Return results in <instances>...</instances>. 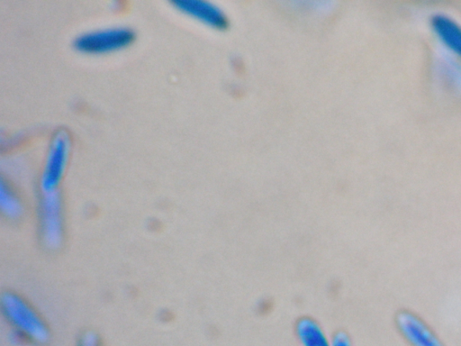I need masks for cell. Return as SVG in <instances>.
I'll use <instances>...</instances> for the list:
<instances>
[{
	"label": "cell",
	"instance_id": "cell-6",
	"mask_svg": "<svg viewBox=\"0 0 461 346\" xmlns=\"http://www.w3.org/2000/svg\"><path fill=\"white\" fill-rule=\"evenodd\" d=\"M182 13L216 28L227 24L224 12L214 4L204 0H176L172 3Z\"/></svg>",
	"mask_w": 461,
	"mask_h": 346
},
{
	"label": "cell",
	"instance_id": "cell-12",
	"mask_svg": "<svg viewBox=\"0 0 461 346\" xmlns=\"http://www.w3.org/2000/svg\"><path fill=\"white\" fill-rule=\"evenodd\" d=\"M331 346H350V343L346 335L339 333L334 338Z\"/></svg>",
	"mask_w": 461,
	"mask_h": 346
},
{
	"label": "cell",
	"instance_id": "cell-4",
	"mask_svg": "<svg viewBox=\"0 0 461 346\" xmlns=\"http://www.w3.org/2000/svg\"><path fill=\"white\" fill-rule=\"evenodd\" d=\"M70 138L67 131L58 130L53 134L41 178V191L57 190L68 159Z\"/></svg>",
	"mask_w": 461,
	"mask_h": 346
},
{
	"label": "cell",
	"instance_id": "cell-1",
	"mask_svg": "<svg viewBox=\"0 0 461 346\" xmlns=\"http://www.w3.org/2000/svg\"><path fill=\"white\" fill-rule=\"evenodd\" d=\"M0 306L14 332L36 343H44L48 341L49 329L45 322L23 297L12 292H5L1 296Z\"/></svg>",
	"mask_w": 461,
	"mask_h": 346
},
{
	"label": "cell",
	"instance_id": "cell-3",
	"mask_svg": "<svg viewBox=\"0 0 461 346\" xmlns=\"http://www.w3.org/2000/svg\"><path fill=\"white\" fill-rule=\"evenodd\" d=\"M134 39V32L128 27L116 26L98 29L77 36L75 48L84 53L102 54L122 49Z\"/></svg>",
	"mask_w": 461,
	"mask_h": 346
},
{
	"label": "cell",
	"instance_id": "cell-7",
	"mask_svg": "<svg viewBox=\"0 0 461 346\" xmlns=\"http://www.w3.org/2000/svg\"><path fill=\"white\" fill-rule=\"evenodd\" d=\"M430 23L440 41L448 50L461 57V25L442 14L433 15Z\"/></svg>",
	"mask_w": 461,
	"mask_h": 346
},
{
	"label": "cell",
	"instance_id": "cell-2",
	"mask_svg": "<svg viewBox=\"0 0 461 346\" xmlns=\"http://www.w3.org/2000/svg\"><path fill=\"white\" fill-rule=\"evenodd\" d=\"M39 221L41 237L45 247L50 250L58 249L64 234L62 204L58 190L41 191Z\"/></svg>",
	"mask_w": 461,
	"mask_h": 346
},
{
	"label": "cell",
	"instance_id": "cell-5",
	"mask_svg": "<svg viewBox=\"0 0 461 346\" xmlns=\"http://www.w3.org/2000/svg\"><path fill=\"white\" fill-rule=\"evenodd\" d=\"M396 326L411 346H444L427 323L412 312L400 311Z\"/></svg>",
	"mask_w": 461,
	"mask_h": 346
},
{
	"label": "cell",
	"instance_id": "cell-9",
	"mask_svg": "<svg viewBox=\"0 0 461 346\" xmlns=\"http://www.w3.org/2000/svg\"><path fill=\"white\" fill-rule=\"evenodd\" d=\"M297 334L303 346H330L323 332L312 320H302L297 325Z\"/></svg>",
	"mask_w": 461,
	"mask_h": 346
},
{
	"label": "cell",
	"instance_id": "cell-8",
	"mask_svg": "<svg viewBox=\"0 0 461 346\" xmlns=\"http://www.w3.org/2000/svg\"><path fill=\"white\" fill-rule=\"evenodd\" d=\"M0 209L5 217L12 220L19 218L23 214L19 197L3 178L0 181Z\"/></svg>",
	"mask_w": 461,
	"mask_h": 346
},
{
	"label": "cell",
	"instance_id": "cell-11",
	"mask_svg": "<svg viewBox=\"0 0 461 346\" xmlns=\"http://www.w3.org/2000/svg\"><path fill=\"white\" fill-rule=\"evenodd\" d=\"M77 346H101V343L95 333L86 332L80 337Z\"/></svg>",
	"mask_w": 461,
	"mask_h": 346
},
{
	"label": "cell",
	"instance_id": "cell-10",
	"mask_svg": "<svg viewBox=\"0 0 461 346\" xmlns=\"http://www.w3.org/2000/svg\"><path fill=\"white\" fill-rule=\"evenodd\" d=\"M442 79L449 86L461 90V65L449 57L441 56L437 64Z\"/></svg>",
	"mask_w": 461,
	"mask_h": 346
}]
</instances>
